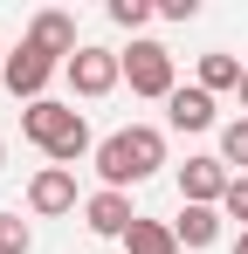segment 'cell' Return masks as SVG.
<instances>
[{"instance_id": "obj_1", "label": "cell", "mask_w": 248, "mask_h": 254, "mask_svg": "<svg viewBox=\"0 0 248 254\" xmlns=\"http://www.w3.org/2000/svg\"><path fill=\"white\" fill-rule=\"evenodd\" d=\"M159 165H165V130H152V124L111 130V137L97 144V172H104V186H111V192L138 186V179H152Z\"/></svg>"}, {"instance_id": "obj_2", "label": "cell", "mask_w": 248, "mask_h": 254, "mask_svg": "<svg viewBox=\"0 0 248 254\" xmlns=\"http://www.w3.org/2000/svg\"><path fill=\"white\" fill-rule=\"evenodd\" d=\"M55 69H69V62H62V55H48L41 42H21L14 55H7V69H0V76H7V89H14L21 103H41V96H48V76H55Z\"/></svg>"}, {"instance_id": "obj_3", "label": "cell", "mask_w": 248, "mask_h": 254, "mask_svg": "<svg viewBox=\"0 0 248 254\" xmlns=\"http://www.w3.org/2000/svg\"><path fill=\"white\" fill-rule=\"evenodd\" d=\"M124 83H131V96H172V48L165 42H131V55H124Z\"/></svg>"}, {"instance_id": "obj_4", "label": "cell", "mask_w": 248, "mask_h": 254, "mask_svg": "<svg viewBox=\"0 0 248 254\" xmlns=\"http://www.w3.org/2000/svg\"><path fill=\"white\" fill-rule=\"evenodd\" d=\"M118 83H124V55L118 48L83 42L76 55H69V89H76V96H111Z\"/></svg>"}, {"instance_id": "obj_5", "label": "cell", "mask_w": 248, "mask_h": 254, "mask_svg": "<svg viewBox=\"0 0 248 254\" xmlns=\"http://www.w3.org/2000/svg\"><path fill=\"white\" fill-rule=\"evenodd\" d=\"M76 124H83V110H76V103H55V96H41V103H28V110H21V137H28V144H41V151H55Z\"/></svg>"}, {"instance_id": "obj_6", "label": "cell", "mask_w": 248, "mask_h": 254, "mask_svg": "<svg viewBox=\"0 0 248 254\" xmlns=\"http://www.w3.org/2000/svg\"><path fill=\"white\" fill-rule=\"evenodd\" d=\"M28 213H35V220H62V213H76V172L41 165L35 179H28Z\"/></svg>"}, {"instance_id": "obj_7", "label": "cell", "mask_w": 248, "mask_h": 254, "mask_svg": "<svg viewBox=\"0 0 248 254\" xmlns=\"http://www.w3.org/2000/svg\"><path fill=\"white\" fill-rule=\"evenodd\" d=\"M228 186H235V172L221 165V158H186L179 165V199L186 206H221Z\"/></svg>"}, {"instance_id": "obj_8", "label": "cell", "mask_w": 248, "mask_h": 254, "mask_svg": "<svg viewBox=\"0 0 248 254\" xmlns=\"http://www.w3.org/2000/svg\"><path fill=\"white\" fill-rule=\"evenodd\" d=\"M83 227H90V234H104V241H124V234L138 227L131 192H111V186H104V192H90V199H83Z\"/></svg>"}, {"instance_id": "obj_9", "label": "cell", "mask_w": 248, "mask_h": 254, "mask_svg": "<svg viewBox=\"0 0 248 254\" xmlns=\"http://www.w3.org/2000/svg\"><path fill=\"white\" fill-rule=\"evenodd\" d=\"M165 124H172V130H207V124H214V96H207L200 83L172 89V96H165Z\"/></svg>"}, {"instance_id": "obj_10", "label": "cell", "mask_w": 248, "mask_h": 254, "mask_svg": "<svg viewBox=\"0 0 248 254\" xmlns=\"http://www.w3.org/2000/svg\"><path fill=\"white\" fill-rule=\"evenodd\" d=\"M28 42H41L48 48V55H62V62H69V55H76V21H69V14H62V7H48V14H35V28H28Z\"/></svg>"}, {"instance_id": "obj_11", "label": "cell", "mask_w": 248, "mask_h": 254, "mask_svg": "<svg viewBox=\"0 0 248 254\" xmlns=\"http://www.w3.org/2000/svg\"><path fill=\"white\" fill-rule=\"evenodd\" d=\"M172 234H179V248H214L221 241V206H179V220H172Z\"/></svg>"}, {"instance_id": "obj_12", "label": "cell", "mask_w": 248, "mask_h": 254, "mask_svg": "<svg viewBox=\"0 0 248 254\" xmlns=\"http://www.w3.org/2000/svg\"><path fill=\"white\" fill-rule=\"evenodd\" d=\"M124 248L131 254H179V234H172L165 220H138V227L124 234Z\"/></svg>"}, {"instance_id": "obj_13", "label": "cell", "mask_w": 248, "mask_h": 254, "mask_svg": "<svg viewBox=\"0 0 248 254\" xmlns=\"http://www.w3.org/2000/svg\"><path fill=\"white\" fill-rule=\"evenodd\" d=\"M242 62H235V55H221V48H214V55H200V89L207 96H214V89H242Z\"/></svg>"}, {"instance_id": "obj_14", "label": "cell", "mask_w": 248, "mask_h": 254, "mask_svg": "<svg viewBox=\"0 0 248 254\" xmlns=\"http://www.w3.org/2000/svg\"><path fill=\"white\" fill-rule=\"evenodd\" d=\"M221 165H242V172H248V117L221 124Z\"/></svg>"}, {"instance_id": "obj_15", "label": "cell", "mask_w": 248, "mask_h": 254, "mask_svg": "<svg viewBox=\"0 0 248 254\" xmlns=\"http://www.w3.org/2000/svg\"><path fill=\"white\" fill-rule=\"evenodd\" d=\"M28 248H35L28 220H21V213H0V254H28Z\"/></svg>"}, {"instance_id": "obj_16", "label": "cell", "mask_w": 248, "mask_h": 254, "mask_svg": "<svg viewBox=\"0 0 248 254\" xmlns=\"http://www.w3.org/2000/svg\"><path fill=\"white\" fill-rule=\"evenodd\" d=\"M221 220H242V234H248V172H235V186L221 199Z\"/></svg>"}, {"instance_id": "obj_17", "label": "cell", "mask_w": 248, "mask_h": 254, "mask_svg": "<svg viewBox=\"0 0 248 254\" xmlns=\"http://www.w3.org/2000/svg\"><path fill=\"white\" fill-rule=\"evenodd\" d=\"M152 14H159L152 0H111V21H118V28H145Z\"/></svg>"}, {"instance_id": "obj_18", "label": "cell", "mask_w": 248, "mask_h": 254, "mask_svg": "<svg viewBox=\"0 0 248 254\" xmlns=\"http://www.w3.org/2000/svg\"><path fill=\"white\" fill-rule=\"evenodd\" d=\"M193 7H200V0H159V14H165V21H193Z\"/></svg>"}, {"instance_id": "obj_19", "label": "cell", "mask_w": 248, "mask_h": 254, "mask_svg": "<svg viewBox=\"0 0 248 254\" xmlns=\"http://www.w3.org/2000/svg\"><path fill=\"white\" fill-rule=\"evenodd\" d=\"M235 96H242V117H248V76H242V89H235Z\"/></svg>"}, {"instance_id": "obj_20", "label": "cell", "mask_w": 248, "mask_h": 254, "mask_svg": "<svg viewBox=\"0 0 248 254\" xmlns=\"http://www.w3.org/2000/svg\"><path fill=\"white\" fill-rule=\"evenodd\" d=\"M235 254H248V234H235Z\"/></svg>"}, {"instance_id": "obj_21", "label": "cell", "mask_w": 248, "mask_h": 254, "mask_svg": "<svg viewBox=\"0 0 248 254\" xmlns=\"http://www.w3.org/2000/svg\"><path fill=\"white\" fill-rule=\"evenodd\" d=\"M0 165H7V137H0Z\"/></svg>"}, {"instance_id": "obj_22", "label": "cell", "mask_w": 248, "mask_h": 254, "mask_svg": "<svg viewBox=\"0 0 248 254\" xmlns=\"http://www.w3.org/2000/svg\"><path fill=\"white\" fill-rule=\"evenodd\" d=\"M0 69H7V48H0Z\"/></svg>"}]
</instances>
